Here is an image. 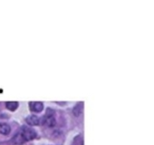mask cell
Instances as JSON below:
<instances>
[{
    "instance_id": "obj_6",
    "label": "cell",
    "mask_w": 154,
    "mask_h": 145,
    "mask_svg": "<svg viewBox=\"0 0 154 145\" xmlns=\"http://www.w3.org/2000/svg\"><path fill=\"white\" fill-rule=\"evenodd\" d=\"M82 110H83V104L82 103H79L78 105H76L73 108V115L75 116H79L82 112Z\"/></svg>"
},
{
    "instance_id": "obj_2",
    "label": "cell",
    "mask_w": 154,
    "mask_h": 145,
    "mask_svg": "<svg viewBox=\"0 0 154 145\" xmlns=\"http://www.w3.org/2000/svg\"><path fill=\"white\" fill-rule=\"evenodd\" d=\"M42 123L48 126V127H53V126H55V124H56L55 112L52 109H50V108L47 109L46 114L43 116V118H42Z\"/></svg>"
},
{
    "instance_id": "obj_1",
    "label": "cell",
    "mask_w": 154,
    "mask_h": 145,
    "mask_svg": "<svg viewBox=\"0 0 154 145\" xmlns=\"http://www.w3.org/2000/svg\"><path fill=\"white\" fill-rule=\"evenodd\" d=\"M36 132L31 128H28L26 126H23L21 129L19 130V132L14 137V141L17 144H21L24 141H29L36 137Z\"/></svg>"
},
{
    "instance_id": "obj_3",
    "label": "cell",
    "mask_w": 154,
    "mask_h": 145,
    "mask_svg": "<svg viewBox=\"0 0 154 145\" xmlns=\"http://www.w3.org/2000/svg\"><path fill=\"white\" fill-rule=\"evenodd\" d=\"M29 105H30V109L32 111H36V112H40L43 108V105L42 102H31Z\"/></svg>"
},
{
    "instance_id": "obj_4",
    "label": "cell",
    "mask_w": 154,
    "mask_h": 145,
    "mask_svg": "<svg viewBox=\"0 0 154 145\" xmlns=\"http://www.w3.org/2000/svg\"><path fill=\"white\" fill-rule=\"evenodd\" d=\"M26 122L31 126H37L40 123V119L36 115H30L26 118Z\"/></svg>"
},
{
    "instance_id": "obj_7",
    "label": "cell",
    "mask_w": 154,
    "mask_h": 145,
    "mask_svg": "<svg viewBox=\"0 0 154 145\" xmlns=\"http://www.w3.org/2000/svg\"><path fill=\"white\" fill-rule=\"evenodd\" d=\"M6 106H7V108L10 110H16L18 106V103L17 102H7Z\"/></svg>"
},
{
    "instance_id": "obj_5",
    "label": "cell",
    "mask_w": 154,
    "mask_h": 145,
    "mask_svg": "<svg viewBox=\"0 0 154 145\" xmlns=\"http://www.w3.org/2000/svg\"><path fill=\"white\" fill-rule=\"evenodd\" d=\"M11 130L10 126L6 123H0V134H8Z\"/></svg>"
}]
</instances>
